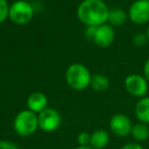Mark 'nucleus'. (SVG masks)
<instances>
[{"label": "nucleus", "mask_w": 149, "mask_h": 149, "mask_svg": "<svg viewBox=\"0 0 149 149\" xmlns=\"http://www.w3.org/2000/svg\"><path fill=\"white\" fill-rule=\"evenodd\" d=\"M91 135L87 132H81L77 137V141L79 143V146H89Z\"/></svg>", "instance_id": "a211bd4d"}, {"label": "nucleus", "mask_w": 149, "mask_h": 149, "mask_svg": "<svg viewBox=\"0 0 149 149\" xmlns=\"http://www.w3.org/2000/svg\"><path fill=\"white\" fill-rule=\"evenodd\" d=\"M96 29H97L96 26H88L87 30H86V37H87L88 39L93 40L94 35H95V32H96Z\"/></svg>", "instance_id": "aec40b11"}, {"label": "nucleus", "mask_w": 149, "mask_h": 149, "mask_svg": "<svg viewBox=\"0 0 149 149\" xmlns=\"http://www.w3.org/2000/svg\"><path fill=\"white\" fill-rule=\"evenodd\" d=\"M76 149H93V148H91L90 146H78Z\"/></svg>", "instance_id": "5701e85b"}, {"label": "nucleus", "mask_w": 149, "mask_h": 149, "mask_svg": "<svg viewBox=\"0 0 149 149\" xmlns=\"http://www.w3.org/2000/svg\"><path fill=\"white\" fill-rule=\"evenodd\" d=\"M90 86H91L94 91L104 92L109 88L110 81L106 76H104V74H94V76H92Z\"/></svg>", "instance_id": "ddd939ff"}, {"label": "nucleus", "mask_w": 149, "mask_h": 149, "mask_svg": "<svg viewBox=\"0 0 149 149\" xmlns=\"http://www.w3.org/2000/svg\"><path fill=\"white\" fill-rule=\"evenodd\" d=\"M61 124V116L56 109L47 107L38 113V125L44 132H54Z\"/></svg>", "instance_id": "39448f33"}, {"label": "nucleus", "mask_w": 149, "mask_h": 149, "mask_svg": "<svg viewBox=\"0 0 149 149\" xmlns=\"http://www.w3.org/2000/svg\"><path fill=\"white\" fill-rule=\"evenodd\" d=\"M143 72H144V78L149 84V58L145 61L144 66H143Z\"/></svg>", "instance_id": "4be33fe9"}, {"label": "nucleus", "mask_w": 149, "mask_h": 149, "mask_svg": "<svg viewBox=\"0 0 149 149\" xmlns=\"http://www.w3.org/2000/svg\"><path fill=\"white\" fill-rule=\"evenodd\" d=\"M33 15V6L31 3L26 0H17L9 6L8 17L15 25H27L32 21Z\"/></svg>", "instance_id": "20e7f679"}, {"label": "nucleus", "mask_w": 149, "mask_h": 149, "mask_svg": "<svg viewBox=\"0 0 149 149\" xmlns=\"http://www.w3.org/2000/svg\"><path fill=\"white\" fill-rule=\"evenodd\" d=\"M128 17L136 25H144L149 22V0H136L129 8Z\"/></svg>", "instance_id": "0eeeda50"}, {"label": "nucleus", "mask_w": 149, "mask_h": 149, "mask_svg": "<svg viewBox=\"0 0 149 149\" xmlns=\"http://www.w3.org/2000/svg\"><path fill=\"white\" fill-rule=\"evenodd\" d=\"M132 42L135 46H137V47H142V46H145L147 42H148V38H147L146 33L145 34L139 33V34L134 35L132 38Z\"/></svg>", "instance_id": "f3484780"}, {"label": "nucleus", "mask_w": 149, "mask_h": 149, "mask_svg": "<svg viewBox=\"0 0 149 149\" xmlns=\"http://www.w3.org/2000/svg\"><path fill=\"white\" fill-rule=\"evenodd\" d=\"M109 128L118 137H127L132 132L133 125L130 118L124 113H116L110 118Z\"/></svg>", "instance_id": "6e6552de"}, {"label": "nucleus", "mask_w": 149, "mask_h": 149, "mask_svg": "<svg viewBox=\"0 0 149 149\" xmlns=\"http://www.w3.org/2000/svg\"><path fill=\"white\" fill-rule=\"evenodd\" d=\"M38 128V114L29 109L19 111L13 120V129L21 137L32 136Z\"/></svg>", "instance_id": "7ed1b4c3"}, {"label": "nucleus", "mask_w": 149, "mask_h": 149, "mask_svg": "<svg viewBox=\"0 0 149 149\" xmlns=\"http://www.w3.org/2000/svg\"><path fill=\"white\" fill-rule=\"evenodd\" d=\"M114 40V30L112 26L108 24H103L98 26L94 35L93 41L98 47L106 48L112 44Z\"/></svg>", "instance_id": "1a4fd4ad"}, {"label": "nucleus", "mask_w": 149, "mask_h": 149, "mask_svg": "<svg viewBox=\"0 0 149 149\" xmlns=\"http://www.w3.org/2000/svg\"><path fill=\"white\" fill-rule=\"evenodd\" d=\"M146 35H147V38H148V41H149V26L147 27V30H146Z\"/></svg>", "instance_id": "b1692460"}, {"label": "nucleus", "mask_w": 149, "mask_h": 149, "mask_svg": "<svg viewBox=\"0 0 149 149\" xmlns=\"http://www.w3.org/2000/svg\"><path fill=\"white\" fill-rule=\"evenodd\" d=\"M127 19H128V15L126 11H124L120 8H113L109 9V13H108V21L110 23V26L113 27H120L124 24H126Z\"/></svg>", "instance_id": "4468645a"}, {"label": "nucleus", "mask_w": 149, "mask_h": 149, "mask_svg": "<svg viewBox=\"0 0 149 149\" xmlns=\"http://www.w3.org/2000/svg\"><path fill=\"white\" fill-rule=\"evenodd\" d=\"M9 6L7 0H0V24L3 23L8 17Z\"/></svg>", "instance_id": "dca6fc26"}, {"label": "nucleus", "mask_w": 149, "mask_h": 149, "mask_svg": "<svg viewBox=\"0 0 149 149\" xmlns=\"http://www.w3.org/2000/svg\"><path fill=\"white\" fill-rule=\"evenodd\" d=\"M48 98L42 92H34L28 97L27 106L28 109L35 113H40L45 108H47Z\"/></svg>", "instance_id": "9d476101"}, {"label": "nucleus", "mask_w": 149, "mask_h": 149, "mask_svg": "<svg viewBox=\"0 0 149 149\" xmlns=\"http://www.w3.org/2000/svg\"><path fill=\"white\" fill-rule=\"evenodd\" d=\"M135 114L140 123L149 124V97H142L135 105Z\"/></svg>", "instance_id": "9b49d317"}, {"label": "nucleus", "mask_w": 149, "mask_h": 149, "mask_svg": "<svg viewBox=\"0 0 149 149\" xmlns=\"http://www.w3.org/2000/svg\"><path fill=\"white\" fill-rule=\"evenodd\" d=\"M125 88L127 92L134 97H145L148 91V82L144 76L137 74H129L125 79Z\"/></svg>", "instance_id": "423d86ee"}, {"label": "nucleus", "mask_w": 149, "mask_h": 149, "mask_svg": "<svg viewBox=\"0 0 149 149\" xmlns=\"http://www.w3.org/2000/svg\"><path fill=\"white\" fill-rule=\"evenodd\" d=\"M122 149H144L142 145L138 144V143H128V144L124 145Z\"/></svg>", "instance_id": "412c9836"}, {"label": "nucleus", "mask_w": 149, "mask_h": 149, "mask_svg": "<svg viewBox=\"0 0 149 149\" xmlns=\"http://www.w3.org/2000/svg\"><path fill=\"white\" fill-rule=\"evenodd\" d=\"M109 143V135L105 130H97L91 134L90 147L93 149H103Z\"/></svg>", "instance_id": "f8f14e48"}, {"label": "nucleus", "mask_w": 149, "mask_h": 149, "mask_svg": "<svg viewBox=\"0 0 149 149\" xmlns=\"http://www.w3.org/2000/svg\"><path fill=\"white\" fill-rule=\"evenodd\" d=\"M131 135L138 142L146 141L149 138V126L144 123H138L133 126Z\"/></svg>", "instance_id": "2eb2a0df"}, {"label": "nucleus", "mask_w": 149, "mask_h": 149, "mask_svg": "<svg viewBox=\"0 0 149 149\" xmlns=\"http://www.w3.org/2000/svg\"><path fill=\"white\" fill-rule=\"evenodd\" d=\"M107 5L102 0H84L78 6V19L86 26H101L108 21Z\"/></svg>", "instance_id": "f257e3e1"}, {"label": "nucleus", "mask_w": 149, "mask_h": 149, "mask_svg": "<svg viewBox=\"0 0 149 149\" xmlns=\"http://www.w3.org/2000/svg\"><path fill=\"white\" fill-rule=\"evenodd\" d=\"M91 74L87 66L82 63H72L66 68L65 80L72 89L82 91L88 88L91 83Z\"/></svg>", "instance_id": "f03ea898"}, {"label": "nucleus", "mask_w": 149, "mask_h": 149, "mask_svg": "<svg viewBox=\"0 0 149 149\" xmlns=\"http://www.w3.org/2000/svg\"><path fill=\"white\" fill-rule=\"evenodd\" d=\"M0 149H19L15 144L10 141L0 140Z\"/></svg>", "instance_id": "6ab92c4d"}]
</instances>
